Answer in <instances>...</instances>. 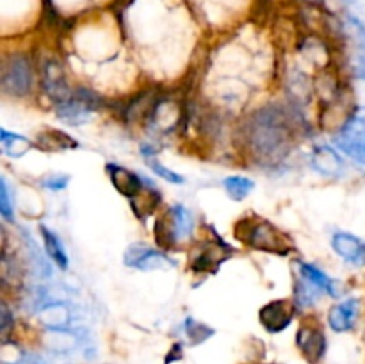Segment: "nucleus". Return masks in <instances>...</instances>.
I'll return each instance as SVG.
<instances>
[{"instance_id":"11","label":"nucleus","mask_w":365,"mask_h":364,"mask_svg":"<svg viewBox=\"0 0 365 364\" xmlns=\"http://www.w3.org/2000/svg\"><path fill=\"white\" fill-rule=\"evenodd\" d=\"M331 246L337 256L348 263L355 264V266L365 264V243L356 236L349 234V232H335L331 238Z\"/></svg>"},{"instance_id":"3","label":"nucleus","mask_w":365,"mask_h":364,"mask_svg":"<svg viewBox=\"0 0 365 364\" xmlns=\"http://www.w3.org/2000/svg\"><path fill=\"white\" fill-rule=\"evenodd\" d=\"M2 91L11 96H25L32 89V66L25 56L14 54L4 63Z\"/></svg>"},{"instance_id":"1","label":"nucleus","mask_w":365,"mask_h":364,"mask_svg":"<svg viewBox=\"0 0 365 364\" xmlns=\"http://www.w3.org/2000/svg\"><path fill=\"white\" fill-rule=\"evenodd\" d=\"M292 121L282 107L269 106L250 118L246 141L253 156L264 164H277L289 153L292 145Z\"/></svg>"},{"instance_id":"14","label":"nucleus","mask_w":365,"mask_h":364,"mask_svg":"<svg viewBox=\"0 0 365 364\" xmlns=\"http://www.w3.org/2000/svg\"><path fill=\"white\" fill-rule=\"evenodd\" d=\"M312 166L317 173L328 178L341 177L342 171H344V163H342L341 156L328 145H319L314 148Z\"/></svg>"},{"instance_id":"5","label":"nucleus","mask_w":365,"mask_h":364,"mask_svg":"<svg viewBox=\"0 0 365 364\" xmlns=\"http://www.w3.org/2000/svg\"><path fill=\"white\" fill-rule=\"evenodd\" d=\"M192 228H195L192 214L184 206L177 203L155 225V236L160 243H164L168 239V245H171V243L189 238L192 234Z\"/></svg>"},{"instance_id":"6","label":"nucleus","mask_w":365,"mask_h":364,"mask_svg":"<svg viewBox=\"0 0 365 364\" xmlns=\"http://www.w3.org/2000/svg\"><path fill=\"white\" fill-rule=\"evenodd\" d=\"M123 263L128 268H135V270H157V268L170 266V259L159 250L152 248L148 245H141V243H134L128 246L123 253Z\"/></svg>"},{"instance_id":"13","label":"nucleus","mask_w":365,"mask_h":364,"mask_svg":"<svg viewBox=\"0 0 365 364\" xmlns=\"http://www.w3.org/2000/svg\"><path fill=\"white\" fill-rule=\"evenodd\" d=\"M360 313V300L359 298H348L344 302L337 303L331 307L330 314H328V323L330 328L335 332H348L355 327L356 320H359Z\"/></svg>"},{"instance_id":"24","label":"nucleus","mask_w":365,"mask_h":364,"mask_svg":"<svg viewBox=\"0 0 365 364\" xmlns=\"http://www.w3.org/2000/svg\"><path fill=\"white\" fill-rule=\"evenodd\" d=\"M321 289L317 288V285L310 284L307 278H303V280L296 285V302L302 307L314 305V302L317 300V293Z\"/></svg>"},{"instance_id":"27","label":"nucleus","mask_w":365,"mask_h":364,"mask_svg":"<svg viewBox=\"0 0 365 364\" xmlns=\"http://www.w3.org/2000/svg\"><path fill=\"white\" fill-rule=\"evenodd\" d=\"M348 21H349V29L353 31V36H355L356 43H359V45L365 50V25L355 16H348Z\"/></svg>"},{"instance_id":"29","label":"nucleus","mask_w":365,"mask_h":364,"mask_svg":"<svg viewBox=\"0 0 365 364\" xmlns=\"http://www.w3.org/2000/svg\"><path fill=\"white\" fill-rule=\"evenodd\" d=\"M70 182L68 175H52V177L43 178V186L48 189H64Z\"/></svg>"},{"instance_id":"19","label":"nucleus","mask_w":365,"mask_h":364,"mask_svg":"<svg viewBox=\"0 0 365 364\" xmlns=\"http://www.w3.org/2000/svg\"><path fill=\"white\" fill-rule=\"evenodd\" d=\"M0 141H2L4 152H6L9 157H14V159L25 156V153L29 152V148H31V141H29L27 138H24V136L20 134H14V132L6 131V128L0 131Z\"/></svg>"},{"instance_id":"30","label":"nucleus","mask_w":365,"mask_h":364,"mask_svg":"<svg viewBox=\"0 0 365 364\" xmlns=\"http://www.w3.org/2000/svg\"><path fill=\"white\" fill-rule=\"evenodd\" d=\"M360 61H362V64H364V68H365V52L362 54V56H360Z\"/></svg>"},{"instance_id":"8","label":"nucleus","mask_w":365,"mask_h":364,"mask_svg":"<svg viewBox=\"0 0 365 364\" xmlns=\"http://www.w3.org/2000/svg\"><path fill=\"white\" fill-rule=\"evenodd\" d=\"M296 343L298 348L302 350L303 357L309 360L310 364H317L327 353V338H324L323 330L312 325H303L299 327L298 335H296Z\"/></svg>"},{"instance_id":"21","label":"nucleus","mask_w":365,"mask_h":364,"mask_svg":"<svg viewBox=\"0 0 365 364\" xmlns=\"http://www.w3.org/2000/svg\"><path fill=\"white\" fill-rule=\"evenodd\" d=\"M141 153H143V157H145L146 164H148V166L153 170V173H157L160 178L171 182V184H177V186L184 184V177H182V175H178V173H175L171 168L164 166V164L160 163L159 159H157L155 153H153V150L150 148V146H143Z\"/></svg>"},{"instance_id":"15","label":"nucleus","mask_w":365,"mask_h":364,"mask_svg":"<svg viewBox=\"0 0 365 364\" xmlns=\"http://www.w3.org/2000/svg\"><path fill=\"white\" fill-rule=\"evenodd\" d=\"M38 318L43 323V327H46L48 330H68L71 325V310L63 302L46 303L39 310Z\"/></svg>"},{"instance_id":"23","label":"nucleus","mask_w":365,"mask_h":364,"mask_svg":"<svg viewBox=\"0 0 365 364\" xmlns=\"http://www.w3.org/2000/svg\"><path fill=\"white\" fill-rule=\"evenodd\" d=\"M184 330L191 345H200V343L207 341L210 335H214V328L207 327L205 323H200V321L192 320V318H187V320H185Z\"/></svg>"},{"instance_id":"10","label":"nucleus","mask_w":365,"mask_h":364,"mask_svg":"<svg viewBox=\"0 0 365 364\" xmlns=\"http://www.w3.org/2000/svg\"><path fill=\"white\" fill-rule=\"evenodd\" d=\"M107 171H109L110 182H113L114 188L118 189V193H121L127 198H138L139 193L145 189V182L134 171L127 170V168L120 166V164H107Z\"/></svg>"},{"instance_id":"7","label":"nucleus","mask_w":365,"mask_h":364,"mask_svg":"<svg viewBox=\"0 0 365 364\" xmlns=\"http://www.w3.org/2000/svg\"><path fill=\"white\" fill-rule=\"evenodd\" d=\"M294 316V307L289 300H273L260 309L259 320L260 325L271 334L285 330L291 325Z\"/></svg>"},{"instance_id":"12","label":"nucleus","mask_w":365,"mask_h":364,"mask_svg":"<svg viewBox=\"0 0 365 364\" xmlns=\"http://www.w3.org/2000/svg\"><path fill=\"white\" fill-rule=\"evenodd\" d=\"M230 248L223 245V243H203L191 257V268L195 271H214L230 253Z\"/></svg>"},{"instance_id":"18","label":"nucleus","mask_w":365,"mask_h":364,"mask_svg":"<svg viewBox=\"0 0 365 364\" xmlns=\"http://www.w3.org/2000/svg\"><path fill=\"white\" fill-rule=\"evenodd\" d=\"M299 271H302V277L307 278L310 284L317 285L321 291H327L328 295H331L334 298H337L339 291L335 288V280H331L324 271H321L319 268L314 266V264L309 263H299Z\"/></svg>"},{"instance_id":"28","label":"nucleus","mask_w":365,"mask_h":364,"mask_svg":"<svg viewBox=\"0 0 365 364\" xmlns=\"http://www.w3.org/2000/svg\"><path fill=\"white\" fill-rule=\"evenodd\" d=\"M13 323H14V320H13V316H11L9 307L6 305V302H2V305H0V332H2L4 338H6L7 332L11 330Z\"/></svg>"},{"instance_id":"26","label":"nucleus","mask_w":365,"mask_h":364,"mask_svg":"<svg viewBox=\"0 0 365 364\" xmlns=\"http://www.w3.org/2000/svg\"><path fill=\"white\" fill-rule=\"evenodd\" d=\"M0 213H2V216L6 218L7 221H14L13 206H11V198H9V188H7L6 178L0 181Z\"/></svg>"},{"instance_id":"20","label":"nucleus","mask_w":365,"mask_h":364,"mask_svg":"<svg viewBox=\"0 0 365 364\" xmlns=\"http://www.w3.org/2000/svg\"><path fill=\"white\" fill-rule=\"evenodd\" d=\"M223 188L232 200L239 202V200H245L253 191L255 182L248 177H242V175H232V177H227L223 181Z\"/></svg>"},{"instance_id":"2","label":"nucleus","mask_w":365,"mask_h":364,"mask_svg":"<svg viewBox=\"0 0 365 364\" xmlns=\"http://www.w3.org/2000/svg\"><path fill=\"white\" fill-rule=\"evenodd\" d=\"M235 238L245 245L252 246L255 250H262L267 253H277V256H287L291 250H294L291 238L284 231L273 225L271 221L262 220L257 216L242 218L234 231Z\"/></svg>"},{"instance_id":"9","label":"nucleus","mask_w":365,"mask_h":364,"mask_svg":"<svg viewBox=\"0 0 365 364\" xmlns=\"http://www.w3.org/2000/svg\"><path fill=\"white\" fill-rule=\"evenodd\" d=\"M43 88H45L46 95L57 103L66 102L71 96L70 86L66 82V75H64L63 66L57 61H48L43 68Z\"/></svg>"},{"instance_id":"16","label":"nucleus","mask_w":365,"mask_h":364,"mask_svg":"<svg viewBox=\"0 0 365 364\" xmlns=\"http://www.w3.org/2000/svg\"><path fill=\"white\" fill-rule=\"evenodd\" d=\"M78 143L66 132L57 131V128H46L38 134V148L43 152H63V150L77 148Z\"/></svg>"},{"instance_id":"25","label":"nucleus","mask_w":365,"mask_h":364,"mask_svg":"<svg viewBox=\"0 0 365 364\" xmlns=\"http://www.w3.org/2000/svg\"><path fill=\"white\" fill-rule=\"evenodd\" d=\"M335 145H337L342 152L348 153L351 159H355L356 163L365 166V141H346V139L335 138Z\"/></svg>"},{"instance_id":"17","label":"nucleus","mask_w":365,"mask_h":364,"mask_svg":"<svg viewBox=\"0 0 365 364\" xmlns=\"http://www.w3.org/2000/svg\"><path fill=\"white\" fill-rule=\"evenodd\" d=\"M39 232H41L43 243H45V252L48 253L50 259H52L61 270H68L70 261H68V253L66 250H64L63 243H61L59 236L53 231H50L46 225H41V227H39Z\"/></svg>"},{"instance_id":"4","label":"nucleus","mask_w":365,"mask_h":364,"mask_svg":"<svg viewBox=\"0 0 365 364\" xmlns=\"http://www.w3.org/2000/svg\"><path fill=\"white\" fill-rule=\"evenodd\" d=\"M100 107V98L89 89H77L71 93L70 98L63 103H57L56 114L59 120L70 125H82L89 120L93 113Z\"/></svg>"},{"instance_id":"22","label":"nucleus","mask_w":365,"mask_h":364,"mask_svg":"<svg viewBox=\"0 0 365 364\" xmlns=\"http://www.w3.org/2000/svg\"><path fill=\"white\" fill-rule=\"evenodd\" d=\"M177 120H178V111L173 102L164 100V102L157 103L155 111H153V123H155V127L159 125V127L163 128H170L173 127V123H177Z\"/></svg>"}]
</instances>
